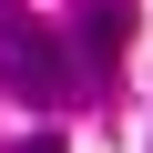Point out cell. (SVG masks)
<instances>
[{
    "label": "cell",
    "mask_w": 153,
    "mask_h": 153,
    "mask_svg": "<svg viewBox=\"0 0 153 153\" xmlns=\"http://www.w3.org/2000/svg\"><path fill=\"white\" fill-rule=\"evenodd\" d=\"M0 82L31 92V102H61V92H71V51H61V31H41L21 0H0Z\"/></svg>",
    "instance_id": "cell-1"
},
{
    "label": "cell",
    "mask_w": 153,
    "mask_h": 153,
    "mask_svg": "<svg viewBox=\"0 0 153 153\" xmlns=\"http://www.w3.org/2000/svg\"><path fill=\"white\" fill-rule=\"evenodd\" d=\"M123 31H133V10H123V0H102V10L71 31V82H82V71H92V82H112V71H123Z\"/></svg>",
    "instance_id": "cell-2"
},
{
    "label": "cell",
    "mask_w": 153,
    "mask_h": 153,
    "mask_svg": "<svg viewBox=\"0 0 153 153\" xmlns=\"http://www.w3.org/2000/svg\"><path fill=\"white\" fill-rule=\"evenodd\" d=\"M21 153H61V133H31V143H21Z\"/></svg>",
    "instance_id": "cell-3"
}]
</instances>
